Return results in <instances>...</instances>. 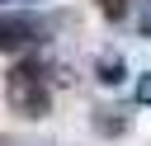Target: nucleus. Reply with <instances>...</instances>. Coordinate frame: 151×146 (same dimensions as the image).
<instances>
[{
    "mask_svg": "<svg viewBox=\"0 0 151 146\" xmlns=\"http://www.w3.org/2000/svg\"><path fill=\"white\" fill-rule=\"evenodd\" d=\"M5 99H9V108L24 113V118L47 113V85L38 80L33 66H14V71H9V80H5Z\"/></svg>",
    "mask_w": 151,
    "mask_h": 146,
    "instance_id": "1",
    "label": "nucleus"
},
{
    "mask_svg": "<svg viewBox=\"0 0 151 146\" xmlns=\"http://www.w3.org/2000/svg\"><path fill=\"white\" fill-rule=\"evenodd\" d=\"M38 38V24L28 19V14H0V47L9 52V47H24V42H33Z\"/></svg>",
    "mask_w": 151,
    "mask_h": 146,
    "instance_id": "2",
    "label": "nucleus"
},
{
    "mask_svg": "<svg viewBox=\"0 0 151 146\" xmlns=\"http://www.w3.org/2000/svg\"><path fill=\"white\" fill-rule=\"evenodd\" d=\"M137 99H142V104H151V75H146V80L137 85Z\"/></svg>",
    "mask_w": 151,
    "mask_h": 146,
    "instance_id": "3",
    "label": "nucleus"
},
{
    "mask_svg": "<svg viewBox=\"0 0 151 146\" xmlns=\"http://www.w3.org/2000/svg\"><path fill=\"white\" fill-rule=\"evenodd\" d=\"M0 5H33V0H0Z\"/></svg>",
    "mask_w": 151,
    "mask_h": 146,
    "instance_id": "4",
    "label": "nucleus"
}]
</instances>
